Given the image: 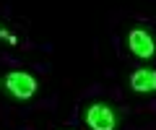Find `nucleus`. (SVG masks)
Segmentation results:
<instances>
[{"label": "nucleus", "mask_w": 156, "mask_h": 130, "mask_svg": "<svg viewBox=\"0 0 156 130\" xmlns=\"http://www.w3.org/2000/svg\"><path fill=\"white\" fill-rule=\"evenodd\" d=\"M130 89L138 91V94H148V91H156V70L151 68H140L130 76Z\"/></svg>", "instance_id": "20e7f679"}, {"label": "nucleus", "mask_w": 156, "mask_h": 130, "mask_svg": "<svg viewBox=\"0 0 156 130\" xmlns=\"http://www.w3.org/2000/svg\"><path fill=\"white\" fill-rule=\"evenodd\" d=\"M3 86L16 99H31L37 94V78L31 73H26V70H13V73H8L3 78Z\"/></svg>", "instance_id": "f257e3e1"}, {"label": "nucleus", "mask_w": 156, "mask_h": 130, "mask_svg": "<svg viewBox=\"0 0 156 130\" xmlns=\"http://www.w3.org/2000/svg\"><path fill=\"white\" fill-rule=\"evenodd\" d=\"M128 47H130V52H133L135 57H140V60H148L156 52L154 37H151L148 31H143V29H133L128 34Z\"/></svg>", "instance_id": "7ed1b4c3"}, {"label": "nucleus", "mask_w": 156, "mask_h": 130, "mask_svg": "<svg viewBox=\"0 0 156 130\" xmlns=\"http://www.w3.org/2000/svg\"><path fill=\"white\" fill-rule=\"evenodd\" d=\"M83 120H86V125H89L91 130H115V125H117L115 109H112L109 104H101V102L91 104V107L86 109Z\"/></svg>", "instance_id": "f03ea898"}, {"label": "nucleus", "mask_w": 156, "mask_h": 130, "mask_svg": "<svg viewBox=\"0 0 156 130\" xmlns=\"http://www.w3.org/2000/svg\"><path fill=\"white\" fill-rule=\"evenodd\" d=\"M0 39H8V42H11V44H16V37H13V34H8V31H5V29H3V26H0Z\"/></svg>", "instance_id": "39448f33"}]
</instances>
